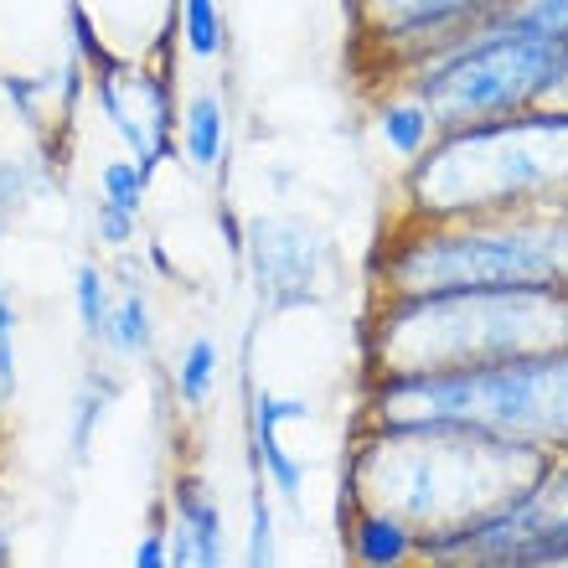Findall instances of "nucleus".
Wrapping results in <instances>:
<instances>
[{
    "instance_id": "obj_1",
    "label": "nucleus",
    "mask_w": 568,
    "mask_h": 568,
    "mask_svg": "<svg viewBox=\"0 0 568 568\" xmlns=\"http://www.w3.org/2000/svg\"><path fill=\"white\" fill-rule=\"evenodd\" d=\"M554 470L542 445L470 429H357L346 455L342 511H383L439 564L460 538L523 507Z\"/></svg>"
},
{
    "instance_id": "obj_2",
    "label": "nucleus",
    "mask_w": 568,
    "mask_h": 568,
    "mask_svg": "<svg viewBox=\"0 0 568 568\" xmlns=\"http://www.w3.org/2000/svg\"><path fill=\"white\" fill-rule=\"evenodd\" d=\"M568 346V284H476L373 300L362 326L367 383L465 373Z\"/></svg>"
},
{
    "instance_id": "obj_3",
    "label": "nucleus",
    "mask_w": 568,
    "mask_h": 568,
    "mask_svg": "<svg viewBox=\"0 0 568 568\" xmlns=\"http://www.w3.org/2000/svg\"><path fill=\"white\" fill-rule=\"evenodd\" d=\"M527 202H568V109L538 104L434 135L408 161L388 217H460Z\"/></svg>"
},
{
    "instance_id": "obj_4",
    "label": "nucleus",
    "mask_w": 568,
    "mask_h": 568,
    "mask_svg": "<svg viewBox=\"0 0 568 568\" xmlns=\"http://www.w3.org/2000/svg\"><path fill=\"white\" fill-rule=\"evenodd\" d=\"M362 429H470L517 445H568V346L465 373L367 383Z\"/></svg>"
},
{
    "instance_id": "obj_5",
    "label": "nucleus",
    "mask_w": 568,
    "mask_h": 568,
    "mask_svg": "<svg viewBox=\"0 0 568 568\" xmlns=\"http://www.w3.org/2000/svg\"><path fill=\"white\" fill-rule=\"evenodd\" d=\"M564 73H568L564 37L491 21V27L470 31L465 42H455L449 52L429 58L398 89L419 93L429 104L434 124H439V135H445V130H465V124L507 120V114L538 109Z\"/></svg>"
},
{
    "instance_id": "obj_6",
    "label": "nucleus",
    "mask_w": 568,
    "mask_h": 568,
    "mask_svg": "<svg viewBox=\"0 0 568 568\" xmlns=\"http://www.w3.org/2000/svg\"><path fill=\"white\" fill-rule=\"evenodd\" d=\"M501 0H346L357 52H367L373 83H404L429 58L491 27Z\"/></svg>"
},
{
    "instance_id": "obj_7",
    "label": "nucleus",
    "mask_w": 568,
    "mask_h": 568,
    "mask_svg": "<svg viewBox=\"0 0 568 568\" xmlns=\"http://www.w3.org/2000/svg\"><path fill=\"white\" fill-rule=\"evenodd\" d=\"M239 248H243V264H248V280H254L258 300L270 311L311 305L321 295V284H326L331 243L326 233H315L300 217H254Z\"/></svg>"
},
{
    "instance_id": "obj_8",
    "label": "nucleus",
    "mask_w": 568,
    "mask_h": 568,
    "mask_svg": "<svg viewBox=\"0 0 568 568\" xmlns=\"http://www.w3.org/2000/svg\"><path fill=\"white\" fill-rule=\"evenodd\" d=\"M93 89H99V104H104L109 124L120 130V140L135 150V161L145 171L165 161L171 150V130H176V109H171V73L161 68H120V62H104V52H93Z\"/></svg>"
},
{
    "instance_id": "obj_9",
    "label": "nucleus",
    "mask_w": 568,
    "mask_h": 568,
    "mask_svg": "<svg viewBox=\"0 0 568 568\" xmlns=\"http://www.w3.org/2000/svg\"><path fill=\"white\" fill-rule=\"evenodd\" d=\"M165 542H171V564H223V511L196 470H181L171 486V538Z\"/></svg>"
},
{
    "instance_id": "obj_10",
    "label": "nucleus",
    "mask_w": 568,
    "mask_h": 568,
    "mask_svg": "<svg viewBox=\"0 0 568 568\" xmlns=\"http://www.w3.org/2000/svg\"><path fill=\"white\" fill-rule=\"evenodd\" d=\"M93 346L109 352V357H120V362L150 357V346H155V315H150V300L140 295L135 284L114 280V300H109V315H104Z\"/></svg>"
},
{
    "instance_id": "obj_11",
    "label": "nucleus",
    "mask_w": 568,
    "mask_h": 568,
    "mask_svg": "<svg viewBox=\"0 0 568 568\" xmlns=\"http://www.w3.org/2000/svg\"><path fill=\"white\" fill-rule=\"evenodd\" d=\"M342 532H346V554L373 568L419 558V538L404 523L383 517V511H342Z\"/></svg>"
},
{
    "instance_id": "obj_12",
    "label": "nucleus",
    "mask_w": 568,
    "mask_h": 568,
    "mask_svg": "<svg viewBox=\"0 0 568 568\" xmlns=\"http://www.w3.org/2000/svg\"><path fill=\"white\" fill-rule=\"evenodd\" d=\"M377 135L388 140L393 155H404V161H414V155H424V150L434 145V135H439V124H434L429 104H424L414 89H393L383 104H377Z\"/></svg>"
},
{
    "instance_id": "obj_13",
    "label": "nucleus",
    "mask_w": 568,
    "mask_h": 568,
    "mask_svg": "<svg viewBox=\"0 0 568 568\" xmlns=\"http://www.w3.org/2000/svg\"><path fill=\"white\" fill-rule=\"evenodd\" d=\"M181 150L196 171H217L227 155V114H223V99L212 89L192 93L186 109H181Z\"/></svg>"
},
{
    "instance_id": "obj_14",
    "label": "nucleus",
    "mask_w": 568,
    "mask_h": 568,
    "mask_svg": "<svg viewBox=\"0 0 568 568\" xmlns=\"http://www.w3.org/2000/svg\"><path fill=\"white\" fill-rule=\"evenodd\" d=\"M114 404H120V377L104 373V367H93V373L83 377V388L73 393V434H68V445H73L78 460L93 449V434H99V424H104V414Z\"/></svg>"
},
{
    "instance_id": "obj_15",
    "label": "nucleus",
    "mask_w": 568,
    "mask_h": 568,
    "mask_svg": "<svg viewBox=\"0 0 568 568\" xmlns=\"http://www.w3.org/2000/svg\"><path fill=\"white\" fill-rule=\"evenodd\" d=\"M248 429H254V460L270 470V486L284 496V501H290V507H300L305 470H300V460L280 445V429H274V424H258V419H248Z\"/></svg>"
},
{
    "instance_id": "obj_16",
    "label": "nucleus",
    "mask_w": 568,
    "mask_h": 568,
    "mask_svg": "<svg viewBox=\"0 0 568 568\" xmlns=\"http://www.w3.org/2000/svg\"><path fill=\"white\" fill-rule=\"evenodd\" d=\"M109 300H114V274H109L104 264L83 258V264L73 270V311H78V326H83L89 346L99 342V326H104V315H109Z\"/></svg>"
},
{
    "instance_id": "obj_17",
    "label": "nucleus",
    "mask_w": 568,
    "mask_h": 568,
    "mask_svg": "<svg viewBox=\"0 0 568 568\" xmlns=\"http://www.w3.org/2000/svg\"><path fill=\"white\" fill-rule=\"evenodd\" d=\"M150 171L140 161H104L99 171V212H120V217H140V202H145Z\"/></svg>"
},
{
    "instance_id": "obj_18",
    "label": "nucleus",
    "mask_w": 568,
    "mask_h": 568,
    "mask_svg": "<svg viewBox=\"0 0 568 568\" xmlns=\"http://www.w3.org/2000/svg\"><path fill=\"white\" fill-rule=\"evenodd\" d=\"M212 388H217V342H212V336H196V342L186 346L181 367H176L181 408H202L212 398Z\"/></svg>"
},
{
    "instance_id": "obj_19",
    "label": "nucleus",
    "mask_w": 568,
    "mask_h": 568,
    "mask_svg": "<svg viewBox=\"0 0 568 568\" xmlns=\"http://www.w3.org/2000/svg\"><path fill=\"white\" fill-rule=\"evenodd\" d=\"M181 42L196 62H212L223 52V16L217 0H181Z\"/></svg>"
},
{
    "instance_id": "obj_20",
    "label": "nucleus",
    "mask_w": 568,
    "mask_h": 568,
    "mask_svg": "<svg viewBox=\"0 0 568 568\" xmlns=\"http://www.w3.org/2000/svg\"><path fill=\"white\" fill-rule=\"evenodd\" d=\"M16 295L6 274H0V419H6V408L16 404V388H21V362H16Z\"/></svg>"
},
{
    "instance_id": "obj_21",
    "label": "nucleus",
    "mask_w": 568,
    "mask_h": 568,
    "mask_svg": "<svg viewBox=\"0 0 568 568\" xmlns=\"http://www.w3.org/2000/svg\"><path fill=\"white\" fill-rule=\"evenodd\" d=\"M491 21L532 27V31H548V37H564L568 42V0H501Z\"/></svg>"
},
{
    "instance_id": "obj_22",
    "label": "nucleus",
    "mask_w": 568,
    "mask_h": 568,
    "mask_svg": "<svg viewBox=\"0 0 568 568\" xmlns=\"http://www.w3.org/2000/svg\"><path fill=\"white\" fill-rule=\"evenodd\" d=\"M135 564H145V568H155V564H171V542H165V532H150V538L140 542Z\"/></svg>"
},
{
    "instance_id": "obj_23",
    "label": "nucleus",
    "mask_w": 568,
    "mask_h": 568,
    "mask_svg": "<svg viewBox=\"0 0 568 568\" xmlns=\"http://www.w3.org/2000/svg\"><path fill=\"white\" fill-rule=\"evenodd\" d=\"M542 104H548V109H568V73L558 78V83H554V93H548Z\"/></svg>"
}]
</instances>
